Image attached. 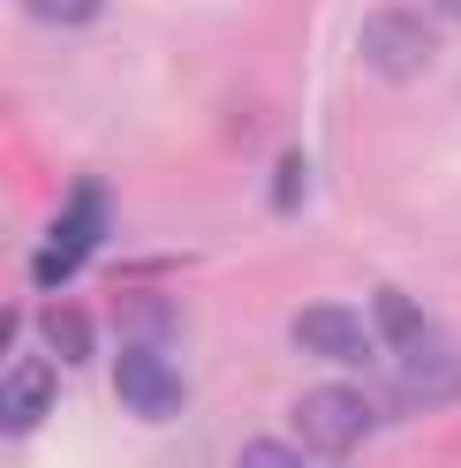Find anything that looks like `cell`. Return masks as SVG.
<instances>
[{
  "mask_svg": "<svg viewBox=\"0 0 461 468\" xmlns=\"http://www.w3.org/2000/svg\"><path fill=\"white\" fill-rule=\"evenodd\" d=\"M431 53H439V31H431L423 8H401V0H386V8L363 16V69L386 76V83H409L431 69Z\"/></svg>",
  "mask_w": 461,
  "mask_h": 468,
  "instance_id": "obj_1",
  "label": "cell"
},
{
  "mask_svg": "<svg viewBox=\"0 0 461 468\" xmlns=\"http://www.w3.org/2000/svg\"><path fill=\"white\" fill-rule=\"evenodd\" d=\"M113 393H122V408L144 416V423L182 416V378H175V363L159 356V340H129L122 356H113Z\"/></svg>",
  "mask_w": 461,
  "mask_h": 468,
  "instance_id": "obj_2",
  "label": "cell"
},
{
  "mask_svg": "<svg viewBox=\"0 0 461 468\" xmlns=\"http://www.w3.org/2000/svg\"><path fill=\"white\" fill-rule=\"evenodd\" d=\"M99 234H106V197H99L91 182H83V189L69 197V212L53 219V242L31 257V280H38V287L69 280V272L83 265V257H91V242H99Z\"/></svg>",
  "mask_w": 461,
  "mask_h": 468,
  "instance_id": "obj_3",
  "label": "cell"
},
{
  "mask_svg": "<svg viewBox=\"0 0 461 468\" xmlns=\"http://www.w3.org/2000/svg\"><path fill=\"white\" fill-rule=\"evenodd\" d=\"M363 431H370V400L348 393V386H318V393L295 400V438L318 453H348Z\"/></svg>",
  "mask_w": 461,
  "mask_h": 468,
  "instance_id": "obj_4",
  "label": "cell"
},
{
  "mask_svg": "<svg viewBox=\"0 0 461 468\" xmlns=\"http://www.w3.org/2000/svg\"><path fill=\"white\" fill-rule=\"evenodd\" d=\"M295 347H303V356H318V363H370L363 317L340 310V303H310V310L295 317Z\"/></svg>",
  "mask_w": 461,
  "mask_h": 468,
  "instance_id": "obj_5",
  "label": "cell"
},
{
  "mask_svg": "<svg viewBox=\"0 0 461 468\" xmlns=\"http://www.w3.org/2000/svg\"><path fill=\"white\" fill-rule=\"evenodd\" d=\"M53 408V370L46 363H8V431H31Z\"/></svg>",
  "mask_w": 461,
  "mask_h": 468,
  "instance_id": "obj_6",
  "label": "cell"
},
{
  "mask_svg": "<svg viewBox=\"0 0 461 468\" xmlns=\"http://www.w3.org/2000/svg\"><path fill=\"white\" fill-rule=\"evenodd\" d=\"M379 333H386V347H401V356H423V347H431V325H423V310L409 303V295H401V287H386V295H379Z\"/></svg>",
  "mask_w": 461,
  "mask_h": 468,
  "instance_id": "obj_7",
  "label": "cell"
},
{
  "mask_svg": "<svg viewBox=\"0 0 461 468\" xmlns=\"http://www.w3.org/2000/svg\"><path fill=\"white\" fill-rule=\"evenodd\" d=\"M38 333L53 340V356H61V363H83V356H91V317L69 310V303H46V310H38Z\"/></svg>",
  "mask_w": 461,
  "mask_h": 468,
  "instance_id": "obj_8",
  "label": "cell"
},
{
  "mask_svg": "<svg viewBox=\"0 0 461 468\" xmlns=\"http://www.w3.org/2000/svg\"><path fill=\"white\" fill-rule=\"evenodd\" d=\"M23 8H31L38 23H91L106 0H23Z\"/></svg>",
  "mask_w": 461,
  "mask_h": 468,
  "instance_id": "obj_9",
  "label": "cell"
},
{
  "mask_svg": "<svg viewBox=\"0 0 461 468\" xmlns=\"http://www.w3.org/2000/svg\"><path fill=\"white\" fill-rule=\"evenodd\" d=\"M242 468H295V453L273 446V438H250V446H242Z\"/></svg>",
  "mask_w": 461,
  "mask_h": 468,
  "instance_id": "obj_10",
  "label": "cell"
},
{
  "mask_svg": "<svg viewBox=\"0 0 461 468\" xmlns=\"http://www.w3.org/2000/svg\"><path fill=\"white\" fill-rule=\"evenodd\" d=\"M303 197V159H280V174H273V204H295Z\"/></svg>",
  "mask_w": 461,
  "mask_h": 468,
  "instance_id": "obj_11",
  "label": "cell"
},
{
  "mask_svg": "<svg viewBox=\"0 0 461 468\" xmlns=\"http://www.w3.org/2000/svg\"><path fill=\"white\" fill-rule=\"evenodd\" d=\"M431 8H439V16H454V23H461V0H431Z\"/></svg>",
  "mask_w": 461,
  "mask_h": 468,
  "instance_id": "obj_12",
  "label": "cell"
}]
</instances>
